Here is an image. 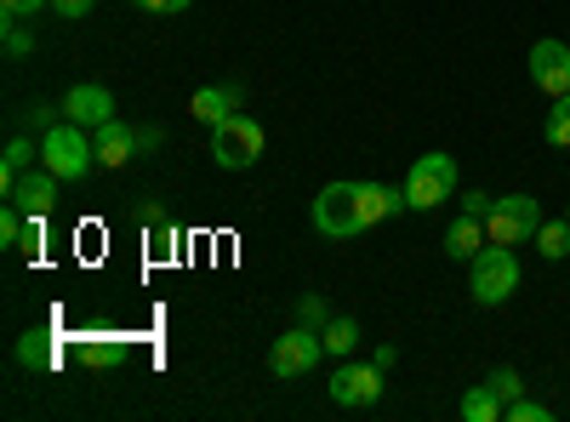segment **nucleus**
Listing matches in <instances>:
<instances>
[{
  "label": "nucleus",
  "instance_id": "1",
  "mask_svg": "<svg viewBox=\"0 0 570 422\" xmlns=\"http://www.w3.org/2000/svg\"><path fill=\"white\" fill-rule=\"evenodd\" d=\"M468 292H473L480 308H502L519 292V257H513V246L485 241V252L468 263Z\"/></svg>",
  "mask_w": 570,
  "mask_h": 422
},
{
  "label": "nucleus",
  "instance_id": "2",
  "mask_svg": "<svg viewBox=\"0 0 570 422\" xmlns=\"http://www.w3.org/2000/svg\"><path fill=\"white\" fill-rule=\"evenodd\" d=\"M40 160L52 166L63 183H80L91 166H98V144H91V131H86V126L58 120L52 131H40Z\"/></svg>",
  "mask_w": 570,
  "mask_h": 422
},
{
  "label": "nucleus",
  "instance_id": "3",
  "mask_svg": "<svg viewBox=\"0 0 570 422\" xmlns=\"http://www.w3.org/2000/svg\"><path fill=\"white\" fill-rule=\"evenodd\" d=\"M263 144H268V137H263V120H252V115H240V109L212 126V160H217L223 171L257 166V160H263Z\"/></svg>",
  "mask_w": 570,
  "mask_h": 422
},
{
  "label": "nucleus",
  "instance_id": "4",
  "mask_svg": "<svg viewBox=\"0 0 570 422\" xmlns=\"http://www.w3.org/2000/svg\"><path fill=\"white\" fill-rule=\"evenodd\" d=\"M456 195V160L451 155H416L405 171V206L411 212H434Z\"/></svg>",
  "mask_w": 570,
  "mask_h": 422
},
{
  "label": "nucleus",
  "instance_id": "5",
  "mask_svg": "<svg viewBox=\"0 0 570 422\" xmlns=\"http://www.w3.org/2000/svg\"><path fill=\"white\" fill-rule=\"evenodd\" d=\"M325 360V337L314 332V325H292V332H279L268 343V371L279 383H292V377H308V371Z\"/></svg>",
  "mask_w": 570,
  "mask_h": 422
},
{
  "label": "nucleus",
  "instance_id": "6",
  "mask_svg": "<svg viewBox=\"0 0 570 422\" xmlns=\"http://www.w3.org/2000/svg\"><path fill=\"white\" fill-rule=\"evenodd\" d=\"M537 228H542V206H537L531 195H502V200L491 206V217H485V241H497V246H525V241H537Z\"/></svg>",
  "mask_w": 570,
  "mask_h": 422
},
{
  "label": "nucleus",
  "instance_id": "7",
  "mask_svg": "<svg viewBox=\"0 0 570 422\" xmlns=\"http://www.w3.org/2000/svg\"><path fill=\"white\" fill-rule=\"evenodd\" d=\"M331 400L337 405H348V411H365V405H376L383 400V365L376 360H343L337 365V377H331Z\"/></svg>",
  "mask_w": 570,
  "mask_h": 422
},
{
  "label": "nucleus",
  "instance_id": "8",
  "mask_svg": "<svg viewBox=\"0 0 570 422\" xmlns=\"http://www.w3.org/2000/svg\"><path fill=\"white\" fill-rule=\"evenodd\" d=\"M314 228L325 234V241H348V234H360L354 183H331V189H320V200H314Z\"/></svg>",
  "mask_w": 570,
  "mask_h": 422
},
{
  "label": "nucleus",
  "instance_id": "9",
  "mask_svg": "<svg viewBox=\"0 0 570 422\" xmlns=\"http://www.w3.org/2000/svg\"><path fill=\"white\" fill-rule=\"evenodd\" d=\"M58 109H63V120H75V126H86V131H98L104 120H115V91L98 86V80H80V86H69V98H63Z\"/></svg>",
  "mask_w": 570,
  "mask_h": 422
},
{
  "label": "nucleus",
  "instance_id": "10",
  "mask_svg": "<svg viewBox=\"0 0 570 422\" xmlns=\"http://www.w3.org/2000/svg\"><path fill=\"white\" fill-rule=\"evenodd\" d=\"M58 183H63V177H58L52 166H46V160H40V166H29V171L12 183V189H7V200H12L18 212H29V217H46V212L58 206Z\"/></svg>",
  "mask_w": 570,
  "mask_h": 422
},
{
  "label": "nucleus",
  "instance_id": "11",
  "mask_svg": "<svg viewBox=\"0 0 570 422\" xmlns=\"http://www.w3.org/2000/svg\"><path fill=\"white\" fill-rule=\"evenodd\" d=\"M531 86L548 91V98H564L570 91V46L564 40H537L531 46Z\"/></svg>",
  "mask_w": 570,
  "mask_h": 422
},
{
  "label": "nucleus",
  "instance_id": "12",
  "mask_svg": "<svg viewBox=\"0 0 570 422\" xmlns=\"http://www.w3.org/2000/svg\"><path fill=\"white\" fill-rule=\"evenodd\" d=\"M91 144H98V166H115V171L142 155V137H137L126 120H104L98 131H91Z\"/></svg>",
  "mask_w": 570,
  "mask_h": 422
},
{
  "label": "nucleus",
  "instance_id": "13",
  "mask_svg": "<svg viewBox=\"0 0 570 422\" xmlns=\"http://www.w3.org/2000/svg\"><path fill=\"white\" fill-rule=\"evenodd\" d=\"M12 360H18L23 371H58V365H63V343H58L52 332H23V337L12 343Z\"/></svg>",
  "mask_w": 570,
  "mask_h": 422
},
{
  "label": "nucleus",
  "instance_id": "14",
  "mask_svg": "<svg viewBox=\"0 0 570 422\" xmlns=\"http://www.w3.org/2000/svg\"><path fill=\"white\" fill-rule=\"evenodd\" d=\"M234 109H240V86H200L195 98H188V115H195L200 126H217Z\"/></svg>",
  "mask_w": 570,
  "mask_h": 422
},
{
  "label": "nucleus",
  "instance_id": "15",
  "mask_svg": "<svg viewBox=\"0 0 570 422\" xmlns=\"http://www.w3.org/2000/svg\"><path fill=\"white\" fill-rule=\"evenodd\" d=\"M480 252H485V223L462 212V217L445 228V257H456V263H473Z\"/></svg>",
  "mask_w": 570,
  "mask_h": 422
},
{
  "label": "nucleus",
  "instance_id": "16",
  "mask_svg": "<svg viewBox=\"0 0 570 422\" xmlns=\"http://www.w3.org/2000/svg\"><path fill=\"white\" fill-rule=\"evenodd\" d=\"M456 411H462V422H502V416H508V400H502L491 383H480V389H468V394H462Z\"/></svg>",
  "mask_w": 570,
  "mask_h": 422
},
{
  "label": "nucleus",
  "instance_id": "17",
  "mask_svg": "<svg viewBox=\"0 0 570 422\" xmlns=\"http://www.w3.org/2000/svg\"><path fill=\"white\" fill-rule=\"evenodd\" d=\"M29 166H40V149L29 144L23 131H12V144H7V155H0V189H12V183L29 171Z\"/></svg>",
  "mask_w": 570,
  "mask_h": 422
},
{
  "label": "nucleus",
  "instance_id": "18",
  "mask_svg": "<svg viewBox=\"0 0 570 422\" xmlns=\"http://www.w3.org/2000/svg\"><path fill=\"white\" fill-rule=\"evenodd\" d=\"M75 354H80V365H91V371H109V365L126 360V337H80Z\"/></svg>",
  "mask_w": 570,
  "mask_h": 422
},
{
  "label": "nucleus",
  "instance_id": "19",
  "mask_svg": "<svg viewBox=\"0 0 570 422\" xmlns=\"http://www.w3.org/2000/svg\"><path fill=\"white\" fill-rule=\"evenodd\" d=\"M320 337H325V354H337V360H348V354L365 343V337H360V325H354V320H337V314L325 320V332H320Z\"/></svg>",
  "mask_w": 570,
  "mask_h": 422
},
{
  "label": "nucleus",
  "instance_id": "20",
  "mask_svg": "<svg viewBox=\"0 0 570 422\" xmlns=\"http://www.w3.org/2000/svg\"><path fill=\"white\" fill-rule=\"evenodd\" d=\"M537 252H542L548 263H564V257H570V217H559V223L542 217V228H537Z\"/></svg>",
  "mask_w": 570,
  "mask_h": 422
},
{
  "label": "nucleus",
  "instance_id": "21",
  "mask_svg": "<svg viewBox=\"0 0 570 422\" xmlns=\"http://www.w3.org/2000/svg\"><path fill=\"white\" fill-rule=\"evenodd\" d=\"M542 137L553 149H570V91L564 98H553V109H548V126H542Z\"/></svg>",
  "mask_w": 570,
  "mask_h": 422
},
{
  "label": "nucleus",
  "instance_id": "22",
  "mask_svg": "<svg viewBox=\"0 0 570 422\" xmlns=\"http://www.w3.org/2000/svg\"><path fill=\"white\" fill-rule=\"evenodd\" d=\"M325 320H331V303H325L320 292H308V297L297 303V325H314V332H325Z\"/></svg>",
  "mask_w": 570,
  "mask_h": 422
},
{
  "label": "nucleus",
  "instance_id": "23",
  "mask_svg": "<svg viewBox=\"0 0 570 422\" xmlns=\"http://www.w3.org/2000/svg\"><path fill=\"white\" fill-rule=\"evenodd\" d=\"M149 246H155V257H171V252H177V223H171V217L149 223Z\"/></svg>",
  "mask_w": 570,
  "mask_h": 422
},
{
  "label": "nucleus",
  "instance_id": "24",
  "mask_svg": "<svg viewBox=\"0 0 570 422\" xmlns=\"http://www.w3.org/2000/svg\"><path fill=\"white\" fill-rule=\"evenodd\" d=\"M491 389H497L502 400H519V394H525V383H519L513 365H497V371H491Z\"/></svg>",
  "mask_w": 570,
  "mask_h": 422
},
{
  "label": "nucleus",
  "instance_id": "25",
  "mask_svg": "<svg viewBox=\"0 0 570 422\" xmlns=\"http://www.w3.org/2000/svg\"><path fill=\"white\" fill-rule=\"evenodd\" d=\"M508 416H513V422H548V405L519 394V400H508Z\"/></svg>",
  "mask_w": 570,
  "mask_h": 422
},
{
  "label": "nucleus",
  "instance_id": "26",
  "mask_svg": "<svg viewBox=\"0 0 570 422\" xmlns=\"http://www.w3.org/2000/svg\"><path fill=\"white\" fill-rule=\"evenodd\" d=\"M40 246H46V217H29V223H23V241H18V252H29V257H35Z\"/></svg>",
  "mask_w": 570,
  "mask_h": 422
},
{
  "label": "nucleus",
  "instance_id": "27",
  "mask_svg": "<svg viewBox=\"0 0 570 422\" xmlns=\"http://www.w3.org/2000/svg\"><path fill=\"white\" fill-rule=\"evenodd\" d=\"M0 7H7V18H35V12H46V7H52V0H0Z\"/></svg>",
  "mask_w": 570,
  "mask_h": 422
},
{
  "label": "nucleus",
  "instance_id": "28",
  "mask_svg": "<svg viewBox=\"0 0 570 422\" xmlns=\"http://www.w3.org/2000/svg\"><path fill=\"white\" fill-rule=\"evenodd\" d=\"M491 206H497V200H491V195H480V189H468V195H462V212H468V217H480V223L491 217Z\"/></svg>",
  "mask_w": 570,
  "mask_h": 422
},
{
  "label": "nucleus",
  "instance_id": "29",
  "mask_svg": "<svg viewBox=\"0 0 570 422\" xmlns=\"http://www.w3.org/2000/svg\"><path fill=\"white\" fill-rule=\"evenodd\" d=\"M29 46H35V40L23 35V23H18V18H7V52H12V58H23Z\"/></svg>",
  "mask_w": 570,
  "mask_h": 422
},
{
  "label": "nucleus",
  "instance_id": "30",
  "mask_svg": "<svg viewBox=\"0 0 570 422\" xmlns=\"http://www.w3.org/2000/svg\"><path fill=\"white\" fill-rule=\"evenodd\" d=\"M91 7H98V0H52V12H58V18H86Z\"/></svg>",
  "mask_w": 570,
  "mask_h": 422
},
{
  "label": "nucleus",
  "instance_id": "31",
  "mask_svg": "<svg viewBox=\"0 0 570 422\" xmlns=\"http://www.w3.org/2000/svg\"><path fill=\"white\" fill-rule=\"evenodd\" d=\"M131 7H142V12H160V18H166V12H183L188 0H131Z\"/></svg>",
  "mask_w": 570,
  "mask_h": 422
},
{
  "label": "nucleus",
  "instance_id": "32",
  "mask_svg": "<svg viewBox=\"0 0 570 422\" xmlns=\"http://www.w3.org/2000/svg\"><path fill=\"white\" fill-rule=\"evenodd\" d=\"M371 360H376V365H383V371H389V365L400 360V349H389V343H383V349H371Z\"/></svg>",
  "mask_w": 570,
  "mask_h": 422
},
{
  "label": "nucleus",
  "instance_id": "33",
  "mask_svg": "<svg viewBox=\"0 0 570 422\" xmlns=\"http://www.w3.org/2000/svg\"><path fill=\"white\" fill-rule=\"evenodd\" d=\"M564 217H570V206H564Z\"/></svg>",
  "mask_w": 570,
  "mask_h": 422
}]
</instances>
